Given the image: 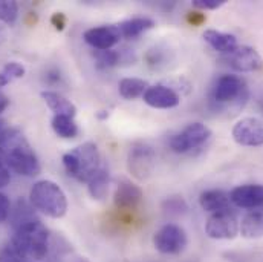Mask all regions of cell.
<instances>
[{
    "label": "cell",
    "mask_w": 263,
    "mask_h": 262,
    "mask_svg": "<svg viewBox=\"0 0 263 262\" xmlns=\"http://www.w3.org/2000/svg\"><path fill=\"white\" fill-rule=\"evenodd\" d=\"M26 69L25 66L18 62H9L3 66V69L0 71V88L9 84L12 80H17V78H22L25 75Z\"/></svg>",
    "instance_id": "26"
},
{
    "label": "cell",
    "mask_w": 263,
    "mask_h": 262,
    "mask_svg": "<svg viewBox=\"0 0 263 262\" xmlns=\"http://www.w3.org/2000/svg\"><path fill=\"white\" fill-rule=\"evenodd\" d=\"M11 222H12V227H18L28 221H32L35 219V213H34V207L32 204H28L25 199H18L17 204H15V208L11 210Z\"/></svg>",
    "instance_id": "24"
},
{
    "label": "cell",
    "mask_w": 263,
    "mask_h": 262,
    "mask_svg": "<svg viewBox=\"0 0 263 262\" xmlns=\"http://www.w3.org/2000/svg\"><path fill=\"white\" fill-rule=\"evenodd\" d=\"M66 15L63 12H55L52 17H51V23L55 26V29H59V31H63L66 26Z\"/></svg>",
    "instance_id": "35"
},
{
    "label": "cell",
    "mask_w": 263,
    "mask_h": 262,
    "mask_svg": "<svg viewBox=\"0 0 263 262\" xmlns=\"http://www.w3.org/2000/svg\"><path fill=\"white\" fill-rule=\"evenodd\" d=\"M73 262H89V259L87 258H77Z\"/></svg>",
    "instance_id": "40"
},
{
    "label": "cell",
    "mask_w": 263,
    "mask_h": 262,
    "mask_svg": "<svg viewBox=\"0 0 263 262\" xmlns=\"http://www.w3.org/2000/svg\"><path fill=\"white\" fill-rule=\"evenodd\" d=\"M42 98L48 104V108L54 112V115H66L75 118L77 115V106L67 100L65 95H62L57 91H42Z\"/></svg>",
    "instance_id": "17"
},
{
    "label": "cell",
    "mask_w": 263,
    "mask_h": 262,
    "mask_svg": "<svg viewBox=\"0 0 263 262\" xmlns=\"http://www.w3.org/2000/svg\"><path fill=\"white\" fill-rule=\"evenodd\" d=\"M145 62L150 67H155V69L165 67L170 62V51L167 48H162V46H155V48L147 51Z\"/></svg>",
    "instance_id": "25"
},
{
    "label": "cell",
    "mask_w": 263,
    "mask_h": 262,
    "mask_svg": "<svg viewBox=\"0 0 263 262\" xmlns=\"http://www.w3.org/2000/svg\"><path fill=\"white\" fill-rule=\"evenodd\" d=\"M29 202L34 208L54 219L63 218L67 212L66 194L57 183L51 180H40L32 186L29 192Z\"/></svg>",
    "instance_id": "4"
},
{
    "label": "cell",
    "mask_w": 263,
    "mask_h": 262,
    "mask_svg": "<svg viewBox=\"0 0 263 262\" xmlns=\"http://www.w3.org/2000/svg\"><path fill=\"white\" fill-rule=\"evenodd\" d=\"M8 104H9V100H8V97L0 91V114L8 108Z\"/></svg>",
    "instance_id": "36"
},
{
    "label": "cell",
    "mask_w": 263,
    "mask_h": 262,
    "mask_svg": "<svg viewBox=\"0 0 263 262\" xmlns=\"http://www.w3.org/2000/svg\"><path fill=\"white\" fill-rule=\"evenodd\" d=\"M63 166L69 177L80 183L89 180L101 169V155L95 143H83L63 155Z\"/></svg>",
    "instance_id": "3"
},
{
    "label": "cell",
    "mask_w": 263,
    "mask_h": 262,
    "mask_svg": "<svg viewBox=\"0 0 263 262\" xmlns=\"http://www.w3.org/2000/svg\"><path fill=\"white\" fill-rule=\"evenodd\" d=\"M211 136V129L203 123H190L187 128H184L181 132L175 133L168 144L170 149L176 153H187L190 150H195L200 147L203 143H206Z\"/></svg>",
    "instance_id": "6"
},
{
    "label": "cell",
    "mask_w": 263,
    "mask_h": 262,
    "mask_svg": "<svg viewBox=\"0 0 263 262\" xmlns=\"http://www.w3.org/2000/svg\"><path fill=\"white\" fill-rule=\"evenodd\" d=\"M109 117V111H100L98 114H97V118H100V120H104V118H107Z\"/></svg>",
    "instance_id": "38"
},
{
    "label": "cell",
    "mask_w": 263,
    "mask_h": 262,
    "mask_svg": "<svg viewBox=\"0 0 263 262\" xmlns=\"http://www.w3.org/2000/svg\"><path fill=\"white\" fill-rule=\"evenodd\" d=\"M205 233L211 239H234L239 235V221L230 210L211 213L205 222Z\"/></svg>",
    "instance_id": "8"
},
{
    "label": "cell",
    "mask_w": 263,
    "mask_h": 262,
    "mask_svg": "<svg viewBox=\"0 0 263 262\" xmlns=\"http://www.w3.org/2000/svg\"><path fill=\"white\" fill-rule=\"evenodd\" d=\"M18 17V3L14 0H0V22L14 25Z\"/></svg>",
    "instance_id": "28"
},
{
    "label": "cell",
    "mask_w": 263,
    "mask_h": 262,
    "mask_svg": "<svg viewBox=\"0 0 263 262\" xmlns=\"http://www.w3.org/2000/svg\"><path fill=\"white\" fill-rule=\"evenodd\" d=\"M11 247L23 258L43 261L49 252V232L39 218L14 229Z\"/></svg>",
    "instance_id": "2"
},
{
    "label": "cell",
    "mask_w": 263,
    "mask_h": 262,
    "mask_svg": "<svg viewBox=\"0 0 263 262\" xmlns=\"http://www.w3.org/2000/svg\"><path fill=\"white\" fill-rule=\"evenodd\" d=\"M205 20H206L205 15L202 12H199V11H192V12L187 14V22L190 25H193V26H200Z\"/></svg>",
    "instance_id": "34"
},
{
    "label": "cell",
    "mask_w": 263,
    "mask_h": 262,
    "mask_svg": "<svg viewBox=\"0 0 263 262\" xmlns=\"http://www.w3.org/2000/svg\"><path fill=\"white\" fill-rule=\"evenodd\" d=\"M11 215V201L3 194H0V222L6 221Z\"/></svg>",
    "instance_id": "31"
},
{
    "label": "cell",
    "mask_w": 263,
    "mask_h": 262,
    "mask_svg": "<svg viewBox=\"0 0 263 262\" xmlns=\"http://www.w3.org/2000/svg\"><path fill=\"white\" fill-rule=\"evenodd\" d=\"M142 190L139 186H136L135 183L127 181V180H123L117 190H115V195H114V202H115V207L118 210H133L138 207V204L142 201Z\"/></svg>",
    "instance_id": "15"
},
{
    "label": "cell",
    "mask_w": 263,
    "mask_h": 262,
    "mask_svg": "<svg viewBox=\"0 0 263 262\" xmlns=\"http://www.w3.org/2000/svg\"><path fill=\"white\" fill-rule=\"evenodd\" d=\"M9 181H11V170L0 155V189L6 187L9 184Z\"/></svg>",
    "instance_id": "32"
},
{
    "label": "cell",
    "mask_w": 263,
    "mask_h": 262,
    "mask_svg": "<svg viewBox=\"0 0 263 262\" xmlns=\"http://www.w3.org/2000/svg\"><path fill=\"white\" fill-rule=\"evenodd\" d=\"M142 100L145 104L155 109H173L179 106L181 95L165 83H159V84L148 86V89L142 95Z\"/></svg>",
    "instance_id": "12"
},
{
    "label": "cell",
    "mask_w": 263,
    "mask_h": 262,
    "mask_svg": "<svg viewBox=\"0 0 263 262\" xmlns=\"http://www.w3.org/2000/svg\"><path fill=\"white\" fill-rule=\"evenodd\" d=\"M230 201L240 208L257 210L263 207V186L262 184L237 186L236 189L231 190Z\"/></svg>",
    "instance_id": "14"
},
{
    "label": "cell",
    "mask_w": 263,
    "mask_h": 262,
    "mask_svg": "<svg viewBox=\"0 0 263 262\" xmlns=\"http://www.w3.org/2000/svg\"><path fill=\"white\" fill-rule=\"evenodd\" d=\"M239 233L245 239L263 238V210H251L239 222Z\"/></svg>",
    "instance_id": "18"
},
{
    "label": "cell",
    "mask_w": 263,
    "mask_h": 262,
    "mask_svg": "<svg viewBox=\"0 0 263 262\" xmlns=\"http://www.w3.org/2000/svg\"><path fill=\"white\" fill-rule=\"evenodd\" d=\"M147 89H148V83L142 78L127 77L120 80L118 83V92L126 100H135L138 97H142Z\"/></svg>",
    "instance_id": "22"
},
{
    "label": "cell",
    "mask_w": 263,
    "mask_h": 262,
    "mask_svg": "<svg viewBox=\"0 0 263 262\" xmlns=\"http://www.w3.org/2000/svg\"><path fill=\"white\" fill-rule=\"evenodd\" d=\"M223 3V0H193V5L199 9H217Z\"/></svg>",
    "instance_id": "33"
},
{
    "label": "cell",
    "mask_w": 263,
    "mask_h": 262,
    "mask_svg": "<svg viewBox=\"0 0 263 262\" xmlns=\"http://www.w3.org/2000/svg\"><path fill=\"white\" fill-rule=\"evenodd\" d=\"M156 166V152L147 143H135L127 153V170L138 181L152 177Z\"/></svg>",
    "instance_id": "5"
},
{
    "label": "cell",
    "mask_w": 263,
    "mask_h": 262,
    "mask_svg": "<svg viewBox=\"0 0 263 262\" xmlns=\"http://www.w3.org/2000/svg\"><path fill=\"white\" fill-rule=\"evenodd\" d=\"M5 129H6V128H5V121H3V120H0V135L3 133Z\"/></svg>",
    "instance_id": "39"
},
{
    "label": "cell",
    "mask_w": 263,
    "mask_h": 262,
    "mask_svg": "<svg viewBox=\"0 0 263 262\" xmlns=\"http://www.w3.org/2000/svg\"><path fill=\"white\" fill-rule=\"evenodd\" d=\"M6 40V29L2 26V23H0V43H3Z\"/></svg>",
    "instance_id": "37"
},
{
    "label": "cell",
    "mask_w": 263,
    "mask_h": 262,
    "mask_svg": "<svg viewBox=\"0 0 263 262\" xmlns=\"http://www.w3.org/2000/svg\"><path fill=\"white\" fill-rule=\"evenodd\" d=\"M189 244L187 233L181 225L165 224L153 235V246L162 255H179Z\"/></svg>",
    "instance_id": "7"
},
{
    "label": "cell",
    "mask_w": 263,
    "mask_h": 262,
    "mask_svg": "<svg viewBox=\"0 0 263 262\" xmlns=\"http://www.w3.org/2000/svg\"><path fill=\"white\" fill-rule=\"evenodd\" d=\"M0 262H25V259L9 244L0 250Z\"/></svg>",
    "instance_id": "30"
},
{
    "label": "cell",
    "mask_w": 263,
    "mask_h": 262,
    "mask_svg": "<svg viewBox=\"0 0 263 262\" xmlns=\"http://www.w3.org/2000/svg\"><path fill=\"white\" fill-rule=\"evenodd\" d=\"M83 39L93 49L106 51V49H112L120 42L121 32L118 25H101L84 31Z\"/></svg>",
    "instance_id": "11"
},
{
    "label": "cell",
    "mask_w": 263,
    "mask_h": 262,
    "mask_svg": "<svg viewBox=\"0 0 263 262\" xmlns=\"http://www.w3.org/2000/svg\"><path fill=\"white\" fill-rule=\"evenodd\" d=\"M51 126H52V131L55 132V135L63 139H72L78 135V126L72 117L54 115L51 120Z\"/></svg>",
    "instance_id": "23"
},
{
    "label": "cell",
    "mask_w": 263,
    "mask_h": 262,
    "mask_svg": "<svg viewBox=\"0 0 263 262\" xmlns=\"http://www.w3.org/2000/svg\"><path fill=\"white\" fill-rule=\"evenodd\" d=\"M153 26H155V20L148 17H135V19L124 20L118 25L121 37H126V39H136L142 32L152 29Z\"/></svg>",
    "instance_id": "21"
},
{
    "label": "cell",
    "mask_w": 263,
    "mask_h": 262,
    "mask_svg": "<svg viewBox=\"0 0 263 262\" xmlns=\"http://www.w3.org/2000/svg\"><path fill=\"white\" fill-rule=\"evenodd\" d=\"M25 262H26V261H25Z\"/></svg>",
    "instance_id": "41"
},
{
    "label": "cell",
    "mask_w": 263,
    "mask_h": 262,
    "mask_svg": "<svg viewBox=\"0 0 263 262\" xmlns=\"http://www.w3.org/2000/svg\"><path fill=\"white\" fill-rule=\"evenodd\" d=\"M228 65L239 72H253L260 69L263 65L260 54L251 46H237L225 59Z\"/></svg>",
    "instance_id": "13"
},
{
    "label": "cell",
    "mask_w": 263,
    "mask_h": 262,
    "mask_svg": "<svg viewBox=\"0 0 263 262\" xmlns=\"http://www.w3.org/2000/svg\"><path fill=\"white\" fill-rule=\"evenodd\" d=\"M247 88L245 83L237 75L225 74L217 78L213 88V100L216 103H233V101H247Z\"/></svg>",
    "instance_id": "9"
},
{
    "label": "cell",
    "mask_w": 263,
    "mask_h": 262,
    "mask_svg": "<svg viewBox=\"0 0 263 262\" xmlns=\"http://www.w3.org/2000/svg\"><path fill=\"white\" fill-rule=\"evenodd\" d=\"M162 210L168 216H182V215L187 213L189 205H187L185 199L182 197H170L164 199Z\"/></svg>",
    "instance_id": "27"
},
{
    "label": "cell",
    "mask_w": 263,
    "mask_h": 262,
    "mask_svg": "<svg viewBox=\"0 0 263 262\" xmlns=\"http://www.w3.org/2000/svg\"><path fill=\"white\" fill-rule=\"evenodd\" d=\"M230 195H227L223 190H205L200 194L199 197V204L205 212L210 213H217V212H223V210H230Z\"/></svg>",
    "instance_id": "19"
},
{
    "label": "cell",
    "mask_w": 263,
    "mask_h": 262,
    "mask_svg": "<svg viewBox=\"0 0 263 262\" xmlns=\"http://www.w3.org/2000/svg\"><path fill=\"white\" fill-rule=\"evenodd\" d=\"M0 155L9 170L22 177H37L42 170L37 153L17 128H6L0 135Z\"/></svg>",
    "instance_id": "1"
},
{
    "label": "cell",
    "mask_w": 263,
    "mask_h": 262,
    "mask_svg": "<svg viewBox=\"0 0 263 262\" xmlns=\"http://www.w3.org/2000/svg\"><path fill=\"white\" fill-rule=\"evenodd\" d=\"M97 66L100 69H109L114 66L120 65V53L114 49H106V51H95L93 53Z\"/></svg>",
    "instance_id": "29"
},
{
    "label": "cell",
    "mask_w": 263,
    "mask_h": 262,
    "mask_svg": "<svg viewBox=\"0 0 263 262\" xmlns=\"http://www.w3.org/2000/svg\"><path fill=\"white\" fill-rule=\"evenodd\" d=\"M109 186H110L109 170H107V167L101 166V169L89 180V183H87V192H89V195L93 198V199L101 201V199H104L106 195H107Z\"/></svg>",
    "instance_id": "20"
},
{
    "label": "cell",
    "mask_w": 263,
    "mask_h": 262,
    "mask_svg": "<svg viewBox=\"0 0 263 262\" xmlns=\"http://www.w3.org/2000/svg\"><path fill=\"white\" fill-rule=\"evenodd\" d=\"M233 138L237 144L247 147L263 146V120L247 117L239 120L233 128Z\"/></svg>",
    "instance_id": "10"
},
{
    "label": "cell",
    "mask_w": 263,
    "mask_h": 262,
    "mask_svg": "<svg viewBox=\"0 0 263 262\" xmlns=\"http://www.w3.org/2000/svg\"><path fill=\"white\" fill-rule=\"evenodd\" d=\"M203 40L217 53L220 54H231L239 45H237V39L233 34L228 32H222V31H216V29H206L203 32Z\"/></svg>",
    "instance_id": "16"
}]
</instances>
